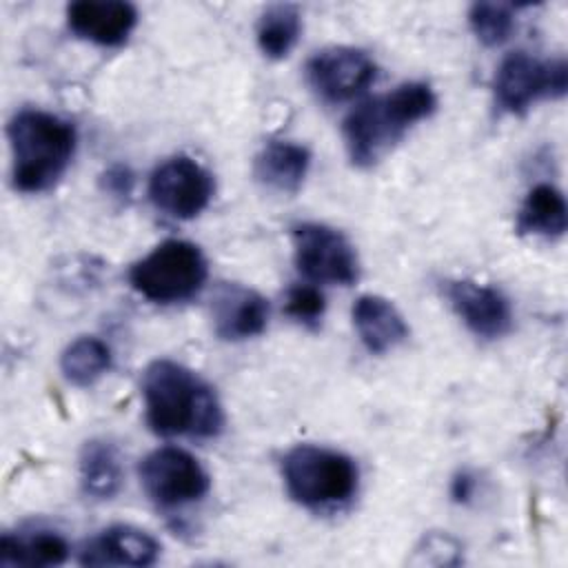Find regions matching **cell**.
Wrapping results in <instances>:
<instances>
[{"label": "cell", "instance_id": "cell-24", "mask_svg": "<svg viewBox=\"0 0 568 568\" xmlns=\"http://www.w3.org/2000/svg\"><path fill=\"white\" fill-rule=\"evenodd\" d=\"M104 182H106V189L109 193L113 195H129L131 193V173L124 169V166H113L104 173Z\"/></svg>", "mask_w": 568, "mask_h": 568}, {"label": "cell", "instance_id": "cell-6", "mask_svg": "<svg viewBox=\"0 0 568 568\" xmlns=\"http://www.w3.org/2000/svg\"><path fill=\"white\" fill-rule=\"evenodd\" d=\"M568 87V67L559 60H539L526 51L508 53L497 67L495 104L506 113H524L539 98H561Z\"/></svg>", "mask_w": 568, "mask_h": 568}, {"label": "cell", "instance_id": "cell-19", "mask_svg": "<svg viewBox=\"0 0 568 568\" xmlns=\"http://www.w3.org/2000/svg\"><path fill=\"white\" fill-rule=\"evenodd\" d=\"M566 226H568V206L561 191H557L550 184L532 186L517 213L519 233L557 237V235H564Z\"/></svg>", "mask_w": 568, "mask_h": 568}, {"label": "cell", "instance_id": "cell-9", "mask_svg": "<svg viewBox=\"0 0 568 568\" xmlns=\"http://www.w3.org/2000/svg\"><path fill=\"white\" fill-rule=\"evenodd\" d=\"M211 195V173L189 155L169 158L149 180V197L155 209L178 220H189L202 213Z\"/></svg>", "mask_w": 568, "mask_h": 568}, {"label": "cell", "instance_id": "cell-20", "mask_svg": "<svg viewBox=\"0 0 568 568\" xmlns=\"http://www.w3.org/2000/svg\"><path fill=\"white\" fill-rule=\"evenodd\" d=\"M302 31V16L295 4L280 2L262 11L257 20V47L266 58L280 60L291 53Z\"/></svg>", "mask_w": 568, "mask_h": 568}, {"label": "cell", "instance_id": "cell-22", "mask_svg": "<svg viewBox=\"0 0 568 568\" xmlns=\"http://www.w3.org/2000/svg\"><path fill=\"white\" fill-rule=\"evenodd\" d=\"M468 22L473 33L486 47H497L506 42L515 29L513 7L501 2H475L468 11Z\"/></svg>", "mask_w": 568, "mask_h": 568}, {"label": "cell", "instance_id": "cell-17", "mask_svg": "<svg viewBox=\"0 0 568 568\" xmlns=\"http://www.w3.org/2000/svg\"><path fill=\"white\" fill-rule=\"evenodd\" d=\"M69 557L67 539L47 528L4 532L0 539V566H58Z\"/></svg>", "mask_w": 568, "mask_h": 568}, {"label": "cell", "instance_id": "cell-21", "mask_svg": "<svg viewBox=\"0 0 568 568\" xmlns=\"http://www.w3.org/2000/svg\"><path fill=\"white\" fill-rule=\"evenodd\" d=\"M111 366V351L109 346L98 337H78L73 339L62 357H60V371L67 377V382L75 386H91L95 384Z\"/></svg>", "mask_w": 568, "mask_h": 568}, {"label": "cell", "instance_id": "cell-10", "mask_svg": "<svg viewBox=\"0 0 568 568\" xmlns=\"http://www.w3.org/2000/svg\"><path fill=\"white\" fill-rule=\"evenodd\" d=\"M377 75L371 55L355 47H328L306 64L308 84L326 102H346L359 95Z\"/></svg>", "mask_w": 568, "mask_h": 568}, {"label": "cell", "instance_id": "cell-15", "mask_svg": "<svg viewBox=\"0 0 568 568\" xmlns=\"http://www.w3.org/2000/svg\"><path fill=\"white\" fill-rule=\"evenodd\" d=\"M353 324L362 344L382 355L408 337V326L393 302L379 295H362L353 304Z\"/></svg>", "mask_w": 568, "mask_h": 568}, {"label": "cell", "instance_id": "cell-5", "mask_svg": "<svg viewBox=\"0 0 568 568\" xmlns=\"http://www.w3.org/2000/svg\"><path fill=\"white\" fill-rule=\"evenodd\" d=\"M206 280L202 251L184 240H166L129 271L131 286L146 300L173 304L193 297Z\"/></svg>", "mask_w": 568, "mask_h": 568}, {"label": "cell", "instance_id": "cell-11", "mask_svg": "<svg viewBox=\"0 0 568 568\" xmlns=\"http://www.w3.org/2000/svg\"><path fill=\"white\" fill-rule=\"evenodd\" d=\"M446 300L468 331L481 339H497L510 331V304L493 286L470 280H453L446 282Z\"/></svg>", "mask_w": 568, "mask_h": 568}, {"label": "cell", "instance_id": "cell-1", "mask_svg": "<svg viewBox=\"0 0 568 568\" xmlns=\"http://www.w3.org/2000/svg\"><path fill=\"white\" fill-rule=\"evenodd\" d=\"M146 424L164 437H215L224 426V413L215 390L191 368L155 359L142 375Z\"/></svg>", "mask_w": 568, "mask_h": 568}, {"label": "cell", "instance_id": "cell-14", "mask_svg": "<svg viewBox=\"0 0 568 568\" xmlns=\"http://www.w3.org/2000/svg\"><path fill=\"white\" fill-rule=\"evenodd\" d=\"M158 541L133 526H111L80 550L82 566H151L158 559Z\"/></svg>", "mask_w": 568, "mask_h": 568}, {"label": "cell", "instance_id": "cell-7", "mask_svg": "<svg viewBox=\"0 0 568 568\" xmlns=\"http://www.w3.org/2000/svg\"><path fill=\"white\" fill-rule=\"evenodd\" d=\"M140 484L160 508H180L206 495L209 475L191 453L164 446L142 459Z\"/></svg>", "mask_w": 568, "mask_h": 568}, {"label": "cell", "instance_id": "cell-16", "mask_svg": "<svg viewBox=\"0 0 568 568\" xmlns=\"http://www.w3.org/2000/svg\"><path fill=\"white\" fill-rule=\"evenodd\" d=\"M311 166V153L295 142H271L255 158V178L273 191L295 193Z\"/></svg>", "mask_w": 568, "mask_h": 568}, {"label": "cell", "instance_id": "cell-2", "mask_svg": "<svg viewBox=\"0 0 568 568\" xmlns=\"http://www.w3.org/2000/svg\"><path fill=\"white\" fill-rule=\"evenodd\" d=\"M435 93L426 82H404L390 93L357 104L344 120L346 151L357 166H373L404 133L435 111Z\"/></svg>", "mask_w": 568, "mask_h": 568}, {"label": "cell", "instance_id": "cell-13", "mask_svg": "<svg viewBox=\"0 0 568 568\" xmlns=\"http://www.w3.org/2000/svg\"><path fill=\"white\" fill-rule=\"evenodd\" d=\"M69 29L102 47L122 44L138 22L133 4L122 0H78L67 7Z\"/></svg>", "mask_w": 568, "mask_h": 568}, {"label": "cell", "instance_id": "cell-12", "mask_svg": "<svg viewBox=\"0 0 568 568\" xmlns=\"http://www.w3.org/2000/svg\"><path fill=\"white\" fill-rule=\"evenodd\" d=\"M213 328L226 342H240L260 335L268 322V302L242 284L217 286L211 304Z\"/></svg>", "mask_w": 568, "mask_h": 568}, {"label": "cell", "instance_id": "cell-18", "mask_svg": "<svg viewBox=\"0 0 568 568\" xmlns=\"http://www.w3.org/2000/svg\"><path fill=\"white\" fill-rule=\"evenodd\" d=\"M80 486L93 499H111L122 486V464L115 446L106 439H91L80 450Z\"/></svg>", "mask_w": 568, "mask_h": 568}, {"label": "cell", "instance_id": "cell-25", "mask_svg": "<svg viewBox=\"0 0 568 568\" xmlns=\"http://www.w3.org/2000/svg\"><path fill=\"white\" fill-rule=\"evenodd\" d=\"M473 493H475V477L470 473H457L453 484H450L453 499L464 504V501H468L473 497Z\"/></svg>", "mask_w": 568, "mask_h": 568}, {"label": "cell", "instance_id": "cell-8", "mask_svg": "<svg viewBox=\"0 0 568 568\" xmlns=\"http://www.w3.org/2000/svg\"><path fill=\"white\" fill-rule=\"evenodd\" d=\"M295 264L313 282L353 284L359 275V262L353 244L335 229L317 222L293 229Z\"/></svg>", "mask_w": 568, "mask_h": 568}, {"label": "cell", "instance_id": "cell-4", "mask_svg": "<svg viewBox=\"0 0 568 568\" xmlns=\"http://www.w3.org/2000/svg\"><path fill=\"white\" fill-rule=\"evenodd\" d=\"M282 477L288 495L315 510L346 504L357 490V466L333 448L300 444L282 459Z\"/></svg>", "mask_w": 568, "mask_h": 568}, {"label": "cell", "instance_id": "cell-3", "mask_svg": "<svg viewBox=\"0 0 568 568\" xmlns=\"http://www.w3.org/2000/svg\"><path fill=\"white\" fill-rule=\"evenodd\" d=\"M13 184L24 193L51 189L67 171L75 151L71 122L38 109H24L9 122Z\"/></svg>", "mask_w": 568, "mask_h": 568}, {"label": "cell", "instance_id": "cell-23", "mask_svg": "<svg viewBox=\"0 0 568 568\" xmlns=\"http://www.w3.org/2000/svg\"><path fill=\"white\" fill-rule=\"evenodd\" d=\"M284 308L293 320H297L302 324H317L320 317L324 315L326 302H324V295L320 293V288H315L311 284H295L286 293Z\"/></svg>", "mask_w": 568, "mask_h": 568}]
</instances>
